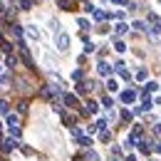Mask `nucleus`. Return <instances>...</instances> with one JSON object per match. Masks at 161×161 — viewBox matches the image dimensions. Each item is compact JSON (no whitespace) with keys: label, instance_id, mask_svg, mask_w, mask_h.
<instances>
[{"label":"nucleus","instance_id":"nucleus-1","mask_svg":"<svg viewBox=\"0 0 161 161\" xmlns=\"http://www.w3.org/2000/svg\"><path fill=\"white\" fill-rule=\"evenodd\" d=\"M57 50H60V52H67V50H69V35H64V32L57 35Z\"/></svg>","mask_w":161,"mask_h":161},{"label":"nucleus","instance_id":"nucleus-2","mask_svg":"<svg viewBox=\"0 0 161 161\" xmlns=\"http://www.w3.org/2000/svg\"><path fill=\"white\" fill-rule=\"evenodd\" d=\"M27 37H30V40H40L42 37L40 30H37V25H27Z\"/></svg>","mask_w":161,"mask_h":161},{"label":"nucleus","instance_id":"nucleus-3","mask_svg":"<svg viewBox=\"0 0 161 161\" xmlns=\"http://www.w3.org/2000/svg\"><path fill=\"white\" fill-rule=\"evenodd\" d=\"M64 104H67V107H72V109H75V107H80V102H77L75 94H64Z\"/></svg>","mask_w":161,"mask_h":161},{"label":"nucleus","instance_id":"nucleus-4","mask_svg":"<svg viewBox=\"0 0 161 161\" xmlns=\"http://www.w3.org/2000/svg\"><path fill=\"white\" fill-rule=\"evenodd\" d=\"M15 146H18V141H15V139H5V141H3V149H5V151H13Z\"/></svg>","mask_w":161,"mask_h":161},{"label":"nucleus","instance_id":"nucleus-5","mask_svg":"<svg viewBox=\"0 0 161 161\" xmlns=\"http://www.w3.org/2000/svg\"><path fill=\"white\" fill-rule=\"evenodd\" d=\"M134 99H136V92H131V89L121 94V102H126V104H129V102H134Z\"/></svg>","mask_w":161,"mask_h":161},{"label":"nucleus","instance_id":"nucleus-6","mask_svg":"<svg viewBox=\"0 0 161 161\" xmlns=\"http://www.w3.org/2000/svg\"><path fill=\"white\" fill-rule=\"evenodd\" d=\"M18 121H20V117H18L15 112H8V124H10V126H18Z\"/></svg>","mask_w":161,"mask_h":161},{"label":"nucleus","instance_id":"nucleus-7","mask_svg":"<svg viewBox=\"0 0 161 161\" xmlns=\"http://www.w3.org/2000/svg\"><path fill=\"white\" fill-rule=\"evenodd\" d=\"M107 89H109V92H117V89H119V82H117V80H109V82H107Z\"/></svg>","mask_w":161,"mask_h":161},{"label":"nucleus","instance_id":"nucleus-8","mask_svg":"<svg viewBox=\"0 0 161 161\" xmlns=\"http://www.w3.org/2000/svg\"><path fill=\"white\" fill-rule=\"evenodd\" d=\"M109 72H112V67L107 62H99V75H109Z\"/></svg>","mask_w":161,"mask_h":161},{"label":"nucleus","instance_id":"nucleus-9","mask_svg":"<svg viewBox=\"0 0 161 161\" xmlns=\"http://www.w3.org/2000/svg\"><path fill=\"white\" fill-rule=\"evenodd\" d=\"M87 109H89L92 114H97V112H99V107H97V102H89V104H87Z\"/></svg>","mask_w":161,"mask_h":161},{"label":"nucleus","instance_id":"nucleus-10","mask_svg":"<svg viewBox=\"0 0 161 161\" xmlns=\"http://www.w3.org/2000/svg\"><path fill=\"white\" fill-rule=\"evenodd\" d=\"M139 149H141V151H144V154H146V151L151 149V141H141V144H139Z\"/></svg>","mask_w":161,"mask_h":161},{"label":"nucleus","instance_id":"nucleus-11","mask_svg":"<svg viewBox=\"0 0 161 161\" xmlns=\"http://www.w3.org/2000/svg\"><path fill=\"white\" fill-rule=\"evenodd\" d=\"M126 30H129V27H126V25H124V22H119V25H117V35H124V32H126Z\"/></svg>","mask_w":161,"mask_h":161},{"label":"nucleus","instance_id":"nucleus-12","mask_svg":"<svg viewBox=\"0 0 161 161\" xmlns=\"http://www.w3.org/2000/svg\"><path fill=\"white\" fill-rule=\"evenodd\" d=\"M80 144H82V146H92V139H87V136H80Z\"/></svg>","mask_w":161,"mask_h":161},{"label":"nucleus","instance_id":"nucleus-13","mask_svg":"<svg viewBox=\"0 0 161 161\" xmlns=\"http://www.w3.org/2000/svg\"><path fill=\"white\" fill-rule=\"evenodd\" d=\"M146 89H149V92H156V89H159V84H156V82H149V84H146Z\"/></svg>","mask_w":161,"mask_h":161},{"label":"nucleus","instance_id":"nucleus-14","mask_svg":"<svg viewBox=\"0 0 161 161\" xmlns=\"http://www.w3.org/2000/svg\"><path fill=\"white\" fill-rule=\"evenodd\" d=\"M57 5H60L62 10H69V3H67V0H57Z\"/></svg>","mask_w":161,"mask_h":161},{"label":"nucleus","instance_id":"nucleus-15","mask_svg":"<svg viewBox=\"0 0 161 161\" xmlns=\"http://www.w3.org/2000/svg\"><path fill=\"white\" fill-rule=\"evenodd\" d=\"M114 50H117V52H124V50H126V45H124V42H117V45H114Z\"/></svg>","mask_w":161,"mask_h":161},{"label":"nucleus","instance_id":"nucleus-16","mask_svg":"<svg viewBox=\"0 0 161 161\" xmlns=\"http://www.w3.org/2000/svg\"><path fill=\"white\" fill-rule=\"evenodd\" d=\"M5 64H8V67H15V64H18V60H15V57H8V60H5Z\"/></svg>","mask_w":161,"mask_h":161},{"label":"nucleus","instance_id":"nucleus-17","mask_svg":"<svg viewBox=\"0 0 161 161\" xmlns=\"http://www.w3.org/2000/svg\"><path fill=\"white\" fill-rule=\"evenodd\" d=\"M10 134L13 136H20V126H10Z\"/></svg>","mask_w":161,"mask_h":161},{"label":"nucleus","instance_id":"nucleus-18","mask_svg":"<svg viewBox=\"0 0 161 161\" xmlns=\"http://www.w3.org/2000/svg\"><path fill=\"white\" fill-rule=\"evenodd\" d=\"M136 80H146V69H139V72H136Z\"/></svg>","mask_w":161,"mask_h":161},{"label":"nucleus","instance_id":"nucleus-19","mask_svg":"<svg viewBox=\"0 0 161 161\" xmlns=\"http://www.w3.org/2000/svg\"><path fill=\"white\" fill-rule=\"evenodd\" d=\"M134 27H136V30H146V25H144L141 20H136V22H134Z\"/></svg>","mask_w":161,"mask_h":161},{"label":"nucleus","instance_id":"nucleus-20","mask_svg":"<svg viewBox=\"0 0 161 161\" xmlns=\"http://www.w3.org/2000/svg\"><path fill=\"white\" fill-rule=\"evenodd\" d=\"M8 109H10V107H8V102L0 99V112H8Z\"/></svg>","mask_w":161,"mask_h":161},{"label":"nucleus","instance_id":"nucleus-21","mask_svg":"<svg viewBox=\"0 0 161 161\" xmlns=\"http://www.w3.org/2000/svg\"><path fill=\"white\" fill-rule=\"evenodd\" d=\"M112 3H119V5H126L129 0H112Z\"/></svg>","mask_w":161,"mask_h":161},{"label":"nucleus","instance_id":"nucleus-22","mask_svg":"<svg viewBox=\"0 0 161 161\" xmlns=\"http://www.w3.org/2000/svg\"><path fill=\"white\" fill-rule=\"evenodd\" d=\"M154 149H156V151H159V154H161V141H159V144H156V146H154Z\"/></svg>","mask_w":161,"mask_h":161},{"label":"nucleus","instance_id":"nucleus-23","mask_svg":"<svg viewBox=\"0 0 161 161\" xmlns=\"http://www.w3.org/2000/svg\"><path fill=\"white\" fill-rule=\"evenodd\" d=\"M112 161H119V159H112Z\"/></svg>","mask_w":161,"mask_h":161},{"label":"nucleus","instance_id":"nucleus-24","mask_svg":"<svg viewBox=\"0 0 161 161\" xmlns=\"http://www.w3.org/2000/svg\"><path fill=\"white\" fill-rule=\"evenodd\" d=\"M0 72H3V67H0Z\"/></svg>","mask_w":161,"mask_h":161},{"label":"nucleus","instance_id":"nucleus-25","mask_svg":"<svg viewBox=\"0 0 161 161\" xmlns=\"http://www.w3.org/2000/svg\"><path fill=\"white\" fill-rule=\"evenodd\" d=\"M0 129H3V126H0Z\"/></svg>","mask_w":161,"mask_h":161}]
</instances>
